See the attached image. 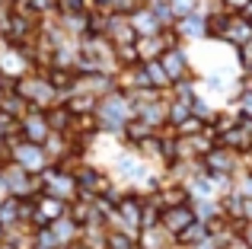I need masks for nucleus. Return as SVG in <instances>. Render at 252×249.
Masks as SVG:
<instances>
[{
	"label": "nucleus",
	"instance_id": "obj_48",
	"mask_svg": "<svg viewBox=\"0 0 252 249\" xmlns=\"http://www.w3.org/2000/svg\"><path fill=\"white\" fill-rule=\"evenodd\" d=\"M0 166H3V163H0Z\"/></svg>",
	"mask_w": 252,
	"mask_h": 249
},
{
	"label": "nucleus",
	"instance_id": "obj_8",
	"mask_svg": "<svg viewBox=\"0 0 252 249\" xmlns=\"http://www.w3.org/2000/svg\"><path fill=\"white\" fill-rule=\"evenodd\" d=\"M10 160L19 163L23 169H29V173H42L45 166H51V163H48V154H45L42 144L23 141V137H19V141L10 147Z\"/></svg>",
	"mask_w": 252,
	"mask_h": 249
},
{
	"label": "nucleus",
	"instance_id": "obj_34",
	"mask_svg": "<svg viewBox=\"0 0 252 249\" xmlns=\"http://www.w3.org/2000/svg\"><path fill=\"white\" fill-rule=\"evenodd\" d=\"M29 249H61V246H58V240L51 237L48 227H38L35 237H32V246H29Z\"/></svg>",
	"mask_w": 252,
	"mask_h": 249
},
{
	"label": "nucleus",
	"instance_id": "obj_18",
	"mask_svg": "<svg viewBox=\"0 0 252 249\" xmlns=\"http://www.w3.org/2000/svg\"><path fill=\"white\" fill-rule=\"evenodd\" d=\"M195 220V211H191V205H176V208H163L160 214V227L166 233H172V240L179 237V233L185 230V227Z\"/></svg>",
	"mask_w": 252,
	"mask_h": 249
},
{
	"label": "nucleus",
	"instance_id": "obj_45",
	"mask_svg": "<svg viewBox=\"0 0 252 249\" xmlns=\"http://www.w3.org/2000/svg\"><path fill=\"white\" fill-rule=\"evenodd\" d=\"M240 16H243V19H249V23H252V0H249V3H246V10H243Z\"/></svg>",
	"mask_w": 252,
	"mask_h": 249
},
{
	"label": "nucleus",
	"instance_id": "obj_23",
	"mask_svg": "<svg viewBox=\"0 0 252 249\" xmlns=\"http://www.w3.org/2000/svg\"><path fill=\"white\" fill-rule=\"evenodd\" d=\"M204 240H208V224L195 218V220H191V224L176 237V246H179V249H195V246H201Z\"/></svg>",
	"mask_w": 252,
	"mask_h": 249
},
{
	"label": "nucleus",
	"instance_id": "obj_27",
	"mask_svg": "<svg viewBox=\"0 0 252 249\" xmlns=\"http://www.w3.org/2000/svg\"><path fill=\"white\" fill-rule=\"evenodd\" d=\"M144 74H147V87L150 90H160V93H169V77H166V70H163V64L160 61H144Z\"/></svg>",
	"mask_w": 252,
	"mask_h": 249
},
{
	"label": "nucleus",
	"instance_id": "obj_44",
	"mask_svg": "<svg viewBox=\"0 0 252 249\" xmlns=\"http://www.w3.org/2000/svg\"><path fill=\"white\" fill-rule=\"evenodd\" d=\"M6 233H10V227H6L3 220H0V243H6Z\"/></svg>",
	"mask_w": 252,
	"mask_h": 249
},
{
	"label": "nucleus",
	"instance_id": "obj_16",
	"mask_svg": "<svg viewBox=\"0 0 252 249\" xmlns=\"http://www.w3.org/2000/svg\"><path fill=\"white\" fill-rule=\"evenodd\" d=\"M157 198H160V205L163 208H176V205H191V195H189V186L185 182H176V179H169L166 173H163V182H160V188H157Z\"/></svg>",
	"mask_w": 252,
	"mask_h": 249
},
{
	"label": "nucleus",
	"instance_id": "obj_50",
	"mask_svg": "<svg viewBox=\"0 0 252 249\" xmlns=\"http://www.w3.org/2000/svg\"><path fill=\"white\" fill-rule=\"evenodd\" d=\"M0 45H3V42H0Z\"/></svg>",
	"mask_w": 252,
	"mask_h": 249
},
{
	"label": "nucleus",
	"instance_id": "obj_28",
	"mask_svg": "<svg viewBox=\"0 0 252 249\" xmlns=\"http://www.w3.org/2000/svg\"><path fill=\"white\" fill-rule=\"evenodd\" d=\"M0 220L6 227L19 224L23 220V198H13V195H0Z\"/></svg>",
	"mask_w": 252,
	"mask_h": 249
},
{
	"label": "nucleus",
	"instance_id": "obj_15",
	"mask_svg": "<svg viewBox=\"0 0 252 249\" xmlns=\"http://www.w3.org/2000/svg\"><path fill=\"white\" fill-rule=\"evenodd\" d=\"M217 144H223V147L236 150V154H246V150H252V122L236 119L233 128H227L220 137H217Z\"/></svg>",
	"mask_w": 252,
	"mask_h": 249
},
{
	"label": "nucleus",
	"instance_id": "obj_10",
	"mask_svg": "<svg viewBox=\"0 0 252 249\" xmlns=\"http://www.w3.org/2000/svg\"><path fill=\"white\" fill-rule=\"evenodd\" d=\"M32 205H35V214H32L29 224L35 227V230H38V227H48L51 220H58V218L67 214V201L55 198V195H48V192H38L35 198H32Z\"/></svg>",
	"mask_w": 252,
	"mask_h": 249
},
{
	"label": "nucleus",
	"instance_id": "obj_3",
	"mask_svg": "<svg viewBox=\"0 0 252 249\" xmlns=\"http://www.w3.org/2000/svg\"><path fill=\"white\" fill-rule=\"evenodd\" d=\"M16 93L23 96L26 102H29V109H42V112H48L51 106L64 102V96L58 93V90L48 83V77L38 74V70H32V74L19 77V80H16Z\"/></svg>",
	"mask_w": 252,
	"mask_h": 249
},
{
	"label": "nucleus",
	"instance_id": "obj_31",
	"mask_svg": "<svg viewBox=\"0 0 252 249\" xmlns=\"http://www.w3.org/2000/svg\"><path fill=\"white\" fill-rule=\"evenodd\" d=\"M204 128H208V122H204V119H198V115H189L185 122H179L176 128H172V134H176V137H191V134H201Z\"/></svg>",
	"mask_w": 252,
	"mask_h": 249
},
{
	"label": "nucleus",
	"instance_id": "obj_24",
	"mask_svg": "<svg viewBox=\"0 0 252 249\" xmlns=\"http://www.w3.org/2000/svg\"><path fill=\"white\" fill-rule=\"evenodd\" d=\"M0 112L3 115H10V119H23L26 112H29V102L23 99V96L16 93V83H13L10 90H3V96H0Z\"/></svg>",
	"mask_w": 252,
	"mask_h": 249
},
{
	"label": "nucleus",
	"instance_id": "obj_39",
	"mask_svg": "<svg viewBox=\"0 0 252 249\" xmlns=\"http://www.w3.org/2000/svg\"><path fill=\"white\" fill-rule=\"evenodd\" d=\"M246 3H249V0H220V6L227 13H243V10H246Z\"/></svg>",
	"mask_w": 252,
	"mask_h": 249
},
{
	"label": "nucleus",
	"instance_id": "obj_5",
	"mask_svg": "<svg viewBox=\"0 0 252 249\" xmlns=\"http://www.w3.org/2000/svg\"><path fill=\"white\" fill-rule=\"evenodd\" d=\"M201 169L208 176H214V179H233V176L240 173V154L223 147V144H214V147L201 156Z\"/></svg>",
	"mask_w": 252,
	"mask_h": 249
},
{
	"label": "nucleus",
	"instance_id": "obj_21",
	"mask_svg": "<svg viewBox=\"0 0 252 249\" xmlns=\"http://www.w3.org/2000/svg\"><path fill=\"white\" fill-rule=\"evenodd\" d=\"M131 26H134L137 35H157V32H163V23L157 19V13L150 10L147 3H144L137 13H131Z\"/></svg>",
	"mask_w": 252,
	"mask_h": 249
},
{
	"label": "nucleus",
	"instance_id": "obj_49",
	"mask_svg": "<svg viewBox=\"0 0 252 249\" xmlns=\"http://www.w3.org/2000/svg\"><path fill=\"white\" fill-rule=\"evenodd\" d=\"M249 74H252V70H249Z\"/></svg>",
	"mask_w": 252,
	"mask_h": 249
},
{
	"label": "nucleus",
	"instance_id": "obj_36",
	"mask_svg": "<svg viewBox=\"0 0 252 249\" xmlns=\"http://www.w3.org/2000/svg\"><path fill=\"white\" fill-rule=\"evenodd\" d=\"M233 61H236V67L246 70V74L252 70V38H249L246 45H240V48L233 51Z\"/></svg>",
	"mask_w": 252,
	"mask_h": 249
},
{
	"label": "nucleus",
	"instance_id": "obj_37",
	"mask_svg": "<svg viewBox=\"0 0 252 249\" xmlns=\"http://www.w3.org/2000/svg\"><path fill=\"white\" fill-rule=\"evenodd\" d=\"M169 10H172V16H189V13H195L198 10V0H169Z\"/></svg>",
	"mask_w": 252,
	"mask_h": 249
},
{
	"label": "nucleus",
	"instance_id": "obj_25",
	"mask_svg": "<svg viewBox=\"0 0 252 249\" xmlns=\"http://www.w3.org/2000/svg\"><path fill=\"white\" fill-rule=\"evenodd\" d=\"M45 115H48V124H51V131H58V134H70V131H74V119H77V115L70 112V109L64 106V102L51 106Z\"/></svg>",
	"mask_w": 252,
	"mask_h": 249
},
{
	"label": "nucleus",
	"instance_id": "obj_32",
	"mask_svg": "<svg viewBox=\"0 0 252 249\" xmlns=\"http://www.w3.org/2000/svg\"><path fill=\"white\" fill-rule=\"evenodd\" d=\"M58 13H96L93 0H58Z\"/></svg>",
	"mask_w": 252,
	"mask_h": 249
},
{
	"label": "nucleus",
	"instance_id": "obj_46",
	"mask_svg": "<svg viewBox=\"0 0 252 249\" xmlns=\"http://www.w3.org/2000/svg\"><path fill=\"white\" fill-rule=\"evenodd\" d=\"M227 249H249V246H246V243H243V240H233V243H230Z\"/></svg>",
	"mask_w": 252,
	"mask_h": 249
},
{
	"label": "nucleus",
	"instance_id": "obj_30",
	"mask_svg": "<svg viewBox=\"0 0 252 249\" xmlns=\"http://www.w3.org/2000/svg\"><path fill=\"white\" fill-rule=\"evenodd\" d=\"M191 211H195L198 220H204V224H211V220L223 218L220 211V198H201V201H191Z\"/></svg>",
	"mask_w": 252,
	"mask_h": 249
},
{
	"label": "nucleus",
	"instance_id": "obj_9",
	"mask_svg": "<svg viewBox=\"0 0 252 249\" xmlns=\"http://www.w3.org/2000/svg\"><path fill=\"white\" fill-rule=\"evenodd\" d=\"M118 90V80L115 74H105V70H96V74H77L74 80V90L70 93H86L93 99H102V96L115 93Z\"/></svg>",
	"mask_w": 252,
	"mask_h": 249
},
{
	"label": "nucleus",
	"instance_id": "obj_1",
	"mask_svg": "<svg viewBox=\"0 0 252 249\" xmlns=\"http://www.w3.org/2000/svg\"><path fill=\"white\" fill-rule=\"evenodd\" d=\"M134 119V109H131V99L115 90V93L102 96L96 106V124H99V134H112V137H122L125 124Z\"/></svg>",
	"mask_w": 252,
	"mask_h": 249
},
{
	"label": "nucleus",
	"instance_id": "obj_40",
	"mask_svg": "<svg viewBox=\"0 0 252 249\" xmlns=\"http://www.w3.org/2000/svg\"><path fill=\"white\" fill-rule=\"evenodd\" d=\"M240 240L252 249V224H243V227H240Z\"/></svg>",
	"mask_w": 252,
	"mask_h": 249
},
{
	"label": "nucleus",
	"instance_id": "obj_12",
	"mask_svg": "<svg viewBox=\"0 0 252 249\" xmlns=\"http://www.w3.org/2000/svg\"><path fill=\"white\" fill-rule=\"evenodd\" d=\"M176 35L182 45H195V42H208V16L201 10L189 13V16H179L176 19Z\"/></svg>",
	"mask_w": 252,
	"mask_h": 249
},
{
	"label": "nucleus",
	"instance_id": "obj_26",
	"mask_svg": "<svg viewBox=\"0 0 252 249\" xmlns=\"http://www.w3.org/2000/svg\"><path fill=\"white\" fill-rule=\"evenodd\" d=\"M150 134H157V128H150L144 119H131L128 124H125V131H122V144H128V147H134L137 141H144V137H150Z\"/></svg>",
	"mask_w": 252,
	"mask_h": 249
},
{
	"label": "nucleus",
	"instance_id": "obj_13",
	"mask_svg": "<svg viewBox=\"0 0 252 249\" xmlns=\"http://www.w3.org/2000/svg\"><path fill=\"white\" fill-rule=\"evenodd\" d=\"M48 134H51V124H48V115H45L42 109H29V112L19 119V137H23V141L45 144Z\"/></svg>",
	"mask_w": 252,
	"mask_h": 249
},
{
	"label": "nucleus",
	"instance_id": "obj_47",
	"mask_svg": "<svg viewBox=\"0 0 252 249\" xmlns=\"http://www.w3.org/2000/svg\"><path fill=\"white\" fill-rule=\"evenodd\" d=\"M0 3H6V0H0Z\"/></svg>",
	"mask_w": 252,
	"mask_h": 249
},
{
	"label": "nucleus",
	"instance_id": "obj_43",
	"mask_svg": "<svg viewBox=\"0 0 252 249\" xmlns=\"http://www.w3.org/2000/svg\"><path fill=\"white\" fill-rule=\"evenodd\" d=\"M61 249H90V243H86V240L80 237L77 243H67V246H61Z\"/></svg>",
	"mask_w": 252,
	"mask_h": 249
},
{
	"label": "nucleus",
	"instance_id": "obj_7",
	"mask_svg": "<svg viewBox=\"0 0 252 249\" xmlns=\"http://www.w3.org/2000/svg\"><path fill=\"white\" fill-rule=\"evenodd\" d=\"M38 176H42V192L55 195V198H64L67 205L77 198V179H74V173H64V169H58V166H45Z\"/></svg>",
	"mask_w": 252,
	"mask_h": 249
},
{
	"label": "nucleus",
	"instance_id": "obj_35",
	"mask_svg": "<svg viewBox=\"0 0 252 249\" xmlns=\"http://www.w3.org/2000/svg\"><path fill=\"white\" fill-rule=\"evenodd\" d=\"M10 26H13V3L6 0V3H0V42L3 45L10 38Z\"/></svg>",
	"mask_w": 252,
	"mask_h": 249
},
{
	"label": "nucleus",
	"instance_id": "obj_4",
	"mask_svg": "<svg viewBox=\"0 0 252 249\" xmlns=\"http://www.w3.org/2000/svg\"><path fill=\"white\" fill-rule=\"evenodd\" d=\"M74 179H77V195H86V198H99V195H105L112 186H115L109 166L93 163V160L80 163V169L74 173Z\"/></svg>",
	"mask_w": 252,
	"mask_h": 249
},
{
	"label": "nucleus",
	"instance_id": "obj_14",
	"mask_svg": "<svg viewBox=\"0 0 252 249\" xmlns=\"http://www.w3.org/2000/svg\"><path fill=\"white\" fill-rule=\"evenodd\" d=\"M0 74L10 80H19V77L32 74V64L16 45H0Z\"/></svg>",
	"mask_w": 252,
	"mask_h": 249
},
{
	"label": "nucleus",
	"instance_id": "obj_6",
	"mask_svg": "<svg viewBox=\"0 0 252 249\" xmlns=\"http://www.w3.org/2000/svg\"><path fill=\"white\" fill-rule=\"evenodd\" d=\"M160 64H163V70H166L169 83L195 80V77H198V67H195V61H191L189 45H176V48H166V51L160 55Z\"/></svg>",
	"mask_w": 252,
	"mask_h": 249
},
{
	"label": "nucleus",
	"instance_id": "obj_38",
	"mask_svg": "<svg viewBox=\"0 0 252 249\" xmlns=\"http://www.w3.org/2000/svg\"><path fill=\"white\" fill-rule=\"evenodd\" d=\"M29 6L35 13H42V16H51V13H58V0H29Z\"/></svg>",
	"mask_w": 252,
	"mask_h": 249
},
{
	"label": "nucleus",
	"instance_id": "obj_20",
	"mask_svg": "<svg viewBox=\"0 0 252 249\" xmlns=\"http://www.w3.org/2000/svg\"><path fill=\"white\" fill-rule=\"evenodd\" d=\"M137 246H141V249H172L176 240H172V233H166L160 224H157V227H141V233H137Z\"/></svg>",
	"mask_w": 252,
	"mask_h": 249
},
{
	"label": "nucleus",
	"instance_id": "obj_33",
	"mask_svg": "<svg viewBox=\"0 0 252 249\" xmlns=\"http://www.w3.org/2000/svg\"><path fill=\"white\" fill-rule=\"evenodd\" d=\"M115 64H118V67L141 64V58H137V48H134V45H118V48H115Z\"/></svg>",
	"mask_w": 252,
	"mask_h": 249
},
{
	"label": "nucleus",
	"instance_id": "obj_17",
	"mask_svg": "<svg viewBox=\"0 0 252 249\" xmlns=\"http://www.w3.org/2000/svg\"><path fill=\"white\" fill-rule=\"evenodd\" d=\"M249 38H252V23L243 19L240 13H230V23H227V29H223V35H220V45H227L230 51H236L240 45H246Z\"/></svg>",
	"mask_w": 252,
	"mask_h": 249
},
{
	"label": "nucleus",
	"instance_id": "obj_2",
	"mask_svg": "<svg viewBox=\"0 0 252 249\" xmlns=\"http://www.w3.org/2000/svg\"><path fill=\"white\" fill-rule=\"evenodd\" d=\"M42 192V176L23 169L19 163L6 160L0 166V195H13V198H35Z\"/></svg>",
	"mask_w": 252,
	"mask_h": 249
},
{
	"label": "nucleus",
	"instance_id": "obj_29",
	"mask_svg": "<svg viewBox=\"0 0 252 249\" xmlns=\"http://www.w3.org/2000/svg\"><path fill=\"white\" fill-rule=\"evenodd\" d=\"M64 106H67L70 112H74L77 119H80V115H96V106H99V99H93V96H86V93H67Z\"/></svg>",
	"mask_w": 252,
	"mask_h": 249
},
{
	"label": "nucleus",
	"instance_id": "obj_42",
	"mask_svg": "<svg viewBox=\"0 0 252 249\" xmlns=\"http://www.w3.org/2000/svg\"><path fill=\"white\" fill-rule=\"evenodd\" d=\"M6 160H10V147H6V141L0 137V163H6Z\"/></svg>",
	"mask_w": 252,
	"mask_h": 249
},
{
	"label": "nucleus",
	"instance_id": "obj_19",
	"mask_svg": "<svg viewBox=\"0 0 252 249\" xmlns=\"http://www.w3.org/2000/svg\"><path fill=\"white\" fill-rule=\"evenodd\" d=\"M48 230H51V237L58 240V246H67V243H77V240L83 237V227L77 224L70 214H64V218H58V220H51L48 224Z\"/></svg>",
	"mask_w": 252,
	"mask_h": 249
},
{
	"label": "nucleus",
	"instance_id": "obj_22",
	"mask_svg": "<svg viewBox=\"0 0 252 249\" xmlns=\"http://www.w3.org/2000/svg\"><path fill=\"white\" fill-rule=\"evenodd\" d=\"M45 154H48V163H58L64 160L67 154H74V141H70V134H58V131H51L48 137H45Z\"/></svg>",
	"mask_w": 252,
	"mask_h": 249
},
{
	"label": "nucleus",
	"instance_id": "obj_41",
	"mask_svg": "<svg viewBox=\"0 0 252 249\" xmlns=\"http://www.w3.org/2000/svg\"><path fill=\"white\" fill-rule=\"evenodd\" d=\"M243 224H252V198H243Z\"/></svg>",
	"mask_w": 252,
	"mask_h": 249
},
{
	"label": "nucleus",
	"instance_id": "obj_11",
	"mask_svg": "<svg viewBox=\"0 0 252 249\" xmlns=\"http://www.w3.org/2000/svg\"><path fill=\"white\" fill-rule=\"evenodd\" d=\"M102 35H105V42H109L112 48L137 42V32H134V26H131V16H118V13L102 16Z\"/></svg>",
	"mask_w": 252,
	"mask_h": 249
}]
</instances>
